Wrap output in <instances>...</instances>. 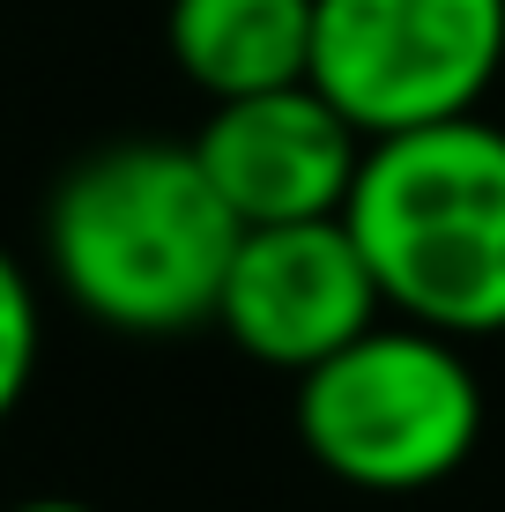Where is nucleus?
<instances>
[{"label": "nucleus", "instance_id": "1", "mask_svg": "<svg viewBox=\"0 0 505 512\" xmlns=\"http://www.w3.org/2000/svg\"><path fill=\"white\" fill-rule=\"evenodd\" d=\"M246 223L208 186L194 141H112L67 164L45 201L52 282L112 334H194L216 320Z\"/></svg>", "mask_w": 505, "mask_h": 512}, {"label": "nucleus", "instance_id": "2", "mask_svg": "<svg viewBox=\"0 0 505 512\" xmlns=\"http://www.w3.org/2000/svg\"><path fill=\"white\" fill-rule=\"evenodd\" d=\"M342 223L394 320L505 334V127L483 112L364 141Z\"/></svg>", "mask_w": 505, "mask_h": 512}, {"label": "nucleus", "instance_id": "3", "mask_svg": "<svg viewBox=\"0 0 505 512\" xmlns=\"http://www.w3.org/2000/svg\"><path fill=\"white\" fill-rule=\"evenodd\" d=\"M483 438V379L454 334L379 320L298 379V446L364 498H416L468 468Z\"/></svg>", "mask_w": 505, "mask_h": 512}, {"label": "nucleus", "instance_id": "4", "mask_svg": "<svg viewBox=\"0 0 505 512\" xmlns=\"http://www.w3.org/2000/svg\"><path fill=\"white\" fill-rule=\"evenodd\" d=\"M505 67V0H312V90L379 141L476 112Z\"/></svg>", "mask_w": 505, "mask_h": 512}, {"label": "nucleus", "instance_id": "5", "mask_svg": "<svg viewBox=\"0 0 505 512\" xmlns=\"http://www.w3.org/2000/svg\"><path fill=\"white\" fill-rule=\"evenodd\" d=\"M379 320H387L379 282L342 216L238 231V253L216 297V327L238 357L305 379L312 364H327L342 342H357Z\"/></svg>", "mask_w": 505, "mask_h": 512}, {"label": "nucleus", "instance_id": "6", "mask_svg": "<svg viewBox=\"0 0 505 512\" xmlns=\"http://www.w3.org/2000/svg\"><path fill=\"white\" fill-rule=\"evenodd\" d=\"M194 156L208 186L223 193L246 231L260 223H320L350 208L364 134L335 112L312 82H283V90L223 97L201 119Z\"/></svg>", "mask_w": 505, "mask_h": 512}, {"label": "nucleus", "instance_id": "7", "mask_svg": "<svg viewBox=\"0 0 505 512\" xmlns=\"http://www.w3.org/2000/svg\"><path fill=\"white\" fill-rule=\"evenodd\" d=\"M164 45L208 104L312 75V0H171Z\"/></svg>", "mask_w": 505, "mask_h": 512}, {"label": "nucleus", "instance_id": "8", "mask_svg": "<svg viewBox=\"0 0 505 512\" xmlns=\"http://www.w3.org/2000/svg\"><path fill=\"white\" fill-rule=\"evenodd\" d=\"M38 349H45L38 282H30V275H23V260L0 245V423L23 409L30 379H38Z\"/></svg>", "mask_w": 505, "mask_h": 512}, {"label": "nucleus", "instance_id": "9", "mask_svg": "<svg viewBox=\"0 0 505 512\" xmlns=\"http://www.w3.org/2000/svg\"><path fill=\"white\" fill-rule=\"evenodd\" d=\"M8 512H97V505H82V498H23V505H8Z\"/></svg>", "mask_w": 505, "mask_h": 512}]
</instances>
